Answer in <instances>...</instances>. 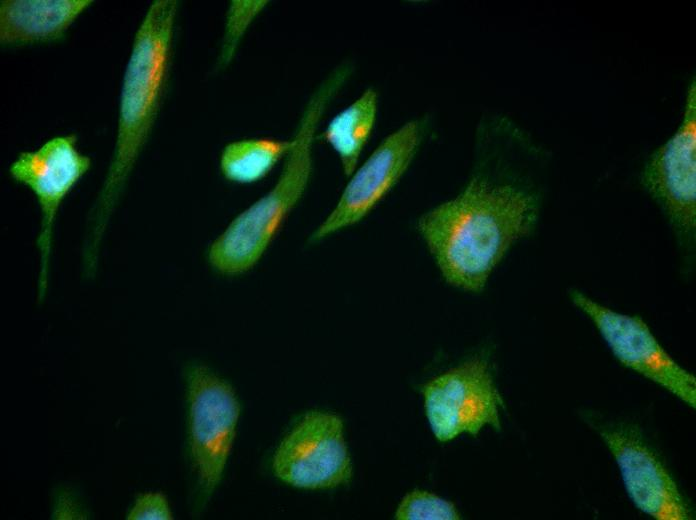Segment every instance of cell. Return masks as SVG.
<instances>
[{"label":"cell","mask_w":696,"mask_h":520,"mask_svg":"<svg viewBox=\"0 0 696 520\" xmlns=\"http://www.w3.org/2000/svg\"><path fill=\"white\" fill-rule=\"evenodd\" d=\"M475 150L477 165L461 191L423 213L416 228L444 280L478 293L511 246L535 229L541 195L516 177L491 173Z\"/></svg>","instance_id":"6da1fadb"},{"label":"cell","mask_w":696,"mask_h":520,"mask_svg":"<svg viewBox=\"0 0 696 520\" xmlns=\"http://www.w3.org/2000/svg\"><path fill=\"white\" fill-rule=\"evenodd\" d=\"M177 9L176 0L154 1L135 33L120 89L114 151L94 207L90 259L161 110L170 77Z\"/></svg>","instance_id":"7a4b0ae2"},{"label":"cell","mask_w":696,"mask_h":520,"mask_svg":"<svg viewBox=\"0 0 696 520\" xmlns=\"http://www.w3.org/2000/svg\"><path fill=\"white\" fill-rule=\"evenodd\" d=\"M353 71L351 61L341 62L312 92L276 183L239 213L209 246L208 262L216 272L227 276L247 272L277 236L309 185L318 126Z\"/></svg>","instance_id":"3957f363"},{"label":"cell","mask_w":696,"mask_h":520,"mask_svg":"<svg viewBox=\"0 0 696 520\" xmlns=\"http://www.w3.org/2000/svg\"><path fill=\"white\" fill-rule=\"evenodd\" d=\"M189 450L204 506L219 485L236 435L240 404L232 386L203 364L186 368Z\"/></svg>","instance_id":"277c9868"},{"label":"cell","mask_w":696,"mask_h":520,"mask_svg":"<svg viewBox=\"0 0 696 520\" xmlns=\"http://www.w3.org/2000/svg\"><path fill=\"white\" fill-rule=\"evenodd\" d=\"M432 129L425 113L389 133L349 177L336 205L309 237L317 243L362 221L396 186Z\"/></svg>","instance_id":"5b68a950"},{"label":"cell","mask_w":696,"mask_h":520,"mask_svg":"<svg viewBox=\"0 0 696 520\" xmlns=\"http://www.w3.org/2000/svg\"><path fill=\"white\" fill-rule=\"evenodd\" d=\"M422 394L428 423L440 442L463 433L476 437L486 425L501 429L499 410L504 401L482 357L467 359L432 378Z\"/></svg>","instance_id":"8992f818"},{"label":"cell","mask_w":696,"mask_h":520,"mask_svg":"<svg viewBox=\"0 0 696 520\" xmlns=\"http://www.w3.org/2000/svg\"><path fill=\"white\" fill-rule=\"evenodd\" d=\"M641 184L676 234L691 240L696 230V78L687 86L682 117L672 135L648 157Z\"/></svg>","instance_id":"52a82bcc"},{"label":"cell","mask_w":696,"mask_h":520,"mask_svg":"<svg viewBox=\"0 0 696 520\" xmlns=\"http://www.w3.org/2000/svg\"><path fill=\"white\" fill-rule=\"evenodd\" d=\"M272 468L282 482L301 489L349 483L353 466L342 419L326 411L307 412L280 442Z\"/></svg>","instance_id":"ba28073f"},{"label":"cell","mask_w":696,"mask_h":520,"mask_svg":"<svg viewBox=\"0 0 696 520\" xmlns=\"http://www.w3.org/2000/svg\"><path fill=\"white\" fill-rule=\"evenodd\" d=\"M571 302L595 325L614 357L626 368L642 375L696 407V378L662 347L639 316L614 311L581 291H569Z\"/></svg>","instance_id":"9c48e42d"},{"label":"cell","mask_w":696,"mask_h":520,"mask_svg":"<svg viewBox=\"0 0 696 520\" xmlns=\"http://www.w3.org/2000/svg\"><path fill=\"white\" fill-rule=\"evenodd\" d=\"M91 168V158L77 148L74 133L48 139L38 149L23 151L9 167L11 178L31 189L41 210L37 239L40 252L38 297L48 285L53 229L61 203Z\"/></svg>","instance_id":"30bf717a"},{"label":"cell","mask_w":696,"mask_h":520,"mask_svg":"<svg viewBox=\"0 0 696 520\" xmlns=\"http://www.w3.org/2000/svg\"><path fill=\"white\" fill-rule=\"evenodd\" d=\"M599 434L618 466L634 506L657 520H690L692 514L676 482L656 455L625 429L603 427Z\"/></svg>","instance_id":"8fae6325"},{"label":"cell","mask_w":696,"mask_h":520,"mask_svg":"<svg viewBox=\"0 0 696 520\" xmlns=\"http://www.w3.org/2000/svg\"><path fill=\"white\" fill-rule=\"evenodd\" d=\"M92 0H2L0 43L22 46L64 37Z\"/></svg>","instance_id":"7c38bea8"},{"label":"cell","mask_w":696,"mask_h":520,"mask_svg":"<svg viewBox=\"0 0 696 520\" xmlns=\"http://www.w3.org/2000/svg\"><path fill=\"white\" fill-rule=\"evenodd\" d=\"M378 92L366 88L352 103L336 113L320 134L339 157L343 174L350 177L375 128Z\"/></svg>","instance_id":"4fadbf2b"},{"label":"cell","mask_w":696,"mask_h":520,"mask_svg":"<svg viewBox=\"0 0 696 520\" xmlns=\"http://www.w3.org/2000/svg\"><path fill=\"white\" fill-rule=\"evenodd\" d=\"M292 147L290 140L270 137L247 138L229 142L221 152L219 168L232 183L252 184L265 178Z\"/></svg>","instance_id":"5bb4252c"},{"label":"cell","mask_w":696,"mask_h":520,"mask_svg":"<svg viewBox=\"0 0 696 520\" xmlns=\"http://www.w3.org/2000/svg\"><path fill=\"white\" fill-rule=\"evenodd\" d=\"M269 1L234 0L226 13L224 36L218 59L220 67H226L236 54L237 48L249 26L265 9Z\"/></svg>","instance_id":"9a60e30c"},{"label":"cell","mask_w":696,"mask_h":520,"mask_svg":"<svg viewBox=\"0 0 696 520\" xmlns=\"http://www.w3.org/2000/svg\"><path fill=\"white\" fill-rule=\"evenodd\" d=\"M399 520H457L461 519L456 506L433 493L413 490L400 501L395 512Z\"/></svg>","instance_id":"2e32d148"},{"label":"cell","mask_w":696,"mask_h":520,"mask_svg":"<svg viewBox=\"0 0 696 520\" xmlns=\"http://www.w3.org/2000/svg\"><path fill=\"white\" fill-rule=\"evenodd\" d=\"M128 520H172L168 500L162 492H146L136 497L129 509Z\"/></svg>","instance_id":"e0dca14e"},{"label":"cell","mask_w":696,"mask_h":520,"mask_svg":"<svg viewBox=\"0 0 696 520\" xmlns=\"http://www.w3.org/2000/svg\"><path fill=\"white\" fill-rule=\"evenodd\" d=\"M51 518L83 520L89 519L90 514L75 490L67 486H59L52 494Z\"/></svg>","instance_id":"ac0fdd59"}]
</instances>
